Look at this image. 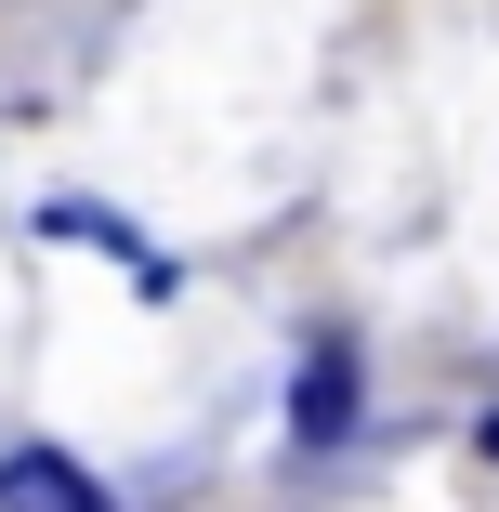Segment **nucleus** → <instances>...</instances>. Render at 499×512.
<instances>
[{
	"mask_svg": "<svg viewBox=\"0 0 499 512\" xmlns=\"http://www.w3.org/2000/svg\"><path fill=\"white\" fill-rule=\"evenodd\" d=\"M355 434V342H303V381H289V447H342Z\"/></svg>",
	"mask_w": 499,
	"mask_h": 512,
	"instance_id": "nucleus-1",
	"label": "nucleus"
},
{
	"mask_svg": "<svg viewBox=\"0 0 499 512\" xmlns=\"http://www.w3.org/2000/svg\"><path fill=\"white\" fill-rule=\"evenodd\" d=\"M0 512H106V486H92L79 460H0Z\"/></svg>",
	"mask_w": 499,
	"mask_h": 512,
	"instance_id": "nucleus-2",
	"label": "nucleus"
},
{
	"mask_svg": "<svg viewBox=\"0 0 499 512\" xmlns=\"http://www.w3.org/2000/svg\"><path fill=\"white\" fill-rule=\"evenodd\" d=\"M473 447H486V460H499V407H486V434H473Z\"/></svg>",
	"mask_w": 499,
	"mask_h": 512,
	"instance_id": "nucleus-3",
	"label": "nucleus"
}]
</instances>
